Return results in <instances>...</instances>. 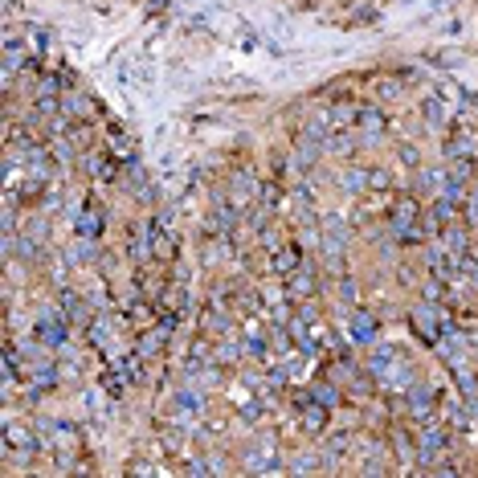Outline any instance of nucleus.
<instances>
[{
	"label": "nucleus",
	"mask_w": 478,
	"mask_h": 478,
	"mask_svg": "<svg viewBox=\"0 0 478 478\" xmlns=\"http://www.w3.org/2000/svg\"><path fill=\"white\" fill-rule=\"evenodd\" d=\"M413 332L421 335L425 343H437V335L446 332V315L437 311V307H430V303H421L413 311Z\"/></svg>",
	"instance_id": "f257e3e1"
},
{
	"label": "nucleus",
	"mask_w": 478,
	"mask_h": 478,
	"mask_svg": "<svg viewBox=\"0 0 478 478\" xmlns=\"http://www.w3.org/2000/svg\"><path fill=\"white\" fill-rule=\"evenodd\" d=\"M66 319H70L66 311H62V315L46 311L41 319H37V339H41L46 348H62V343H66V332H70V323H66Z\"/></svg>",
	"instance_id": "f03ea898"
},
{
	"label": "nucleus",
	"mask_w": 478,
	"mask_h": 478,
	"mask_svg": "<svg viewBox=\"0 0 478 478\" xmlns=\"http://www.w3.org/2000/svg\"><path fill=\"white\" fill-rule=\"evenodd\" d=\"M315 290H319V278H315V270H307V266H299L294 274H287V294L290 303H311Z\"/></svg>",
	"instance_id": "7ed1b4c3"
},
{
	"label": "nucleus",
	"mask_w": 478,
	"mask_h": 478,
	"mask_svg": "<svg viewBox=\"0 0 478 478\" xmlns=\"http://www.w3.org/2000/svg\"><path fill=\"white\" fill-rule=\"evenodd\" d=\"M4 446L17 450V454H33V450H41V442L25 430V425H17V421H4Z\"/></svg>",
	"instance_id": "20e7f679"
},
{
	"label": "nucleus",
	"mask_w": 478,
	"mask_h": 478,
	"mask_svg": "<svg viewBox=\"0 0 478 478\" xmlns=\"http://www.w3.org/2000/svg\"><path fill=\"white\" fill-rule=\"evenodd\" d=\"M299 266H303V250H299L294 241H287V245H278V250H274V270H278L282 278H287V274H294Z\"/></svg>",
	"instance_id": "39448f33"
},
{
	"label": "nucleus",
	"mask_w": 478,
	"mask_h": 478,
	"mask_svg": "<svg viewBox=\"0 0 478 478\" xmlns=\"http://www.w3.org/2000/svg\"><path fill=\"white\" fill-rule=\"evenodd\" d=\"M348 335H352L356 343H372V339H376V319L368 311H356L348 319Z\"/></svg>",
	"instance_id": "423d86ee"
},
{
	"label": "nucleus",
	"mask_w": 478,
	"mask_h": 478,
	"mask_svg": "<svg viewBox=\"0 0 478 478\" xmlns=\"http://www.w3.org/2000/svg\"><path fill=\"white\" fill-rule=\"evenodd\" d=\"M417 446H421V462H430V458H437L446 450V433L430 421V425H421V442H417Z\"/></svg>",
	"instance_id": "0eeeda50"
},
{
	"label": "nucleus",
	"mask_w": 478,
	"mask_h": 478,
	"mask_svg": "<svg viewBox=\"0 0 478 478\" xmlns=\"http://www.w3.org/2000/svg\"><path fill=\"white\" fill-rule=\"evenodd\" d=\"M327 417H332V409H327V405L307 401V405H303V430H307V433H323V430H327Z\"/></svg>",
	"instance_id": "6e6552de"
},
{
	"label": "nucleus",
	"mask_w": 478,
	"mask_h": 478,
	"mask_svg": "<svg viewBox=\"0 0 478 478\" xmlns=\"http://www.w3.org/2000/svg\"><path fill=\"white\" fill-rule=\"evenodd\" d=\"M360 131H364V139H376L384 131V115L376 107H364V111H360Z\"/></svg>",
	"instance_id": "1a4fd4ad"
},
{
	"label": "nucleus",
	"mask_w": 478,
	"mask_h": 478,
	"mask_svg": "<svg viewBox=\"0 0 478 478\" xmlns=\"http://www.w3.org/2000/svg\"><path fill=\"white\" fill-rule=\"evenodd\" d=\"M82 168H86V172H90V176H98V180H107V184H111V180H115V164H111V160H107V156H95V151H90V156H86V160H82Z\"/></svg>",
	"instance_id": "9d476101"
},
{
	"label": "nucleus",
	"mask_w": 478,
	"mask_h": 478,
	"mask_svg": "<svg viewBox=\"0 0 478 478\" xmlns=\"http://www.w3.org/2000/svg\"><path fill=\"white\" fill-rule=\"evenodd\" d=\"M78 233L82 238H98L102 233V209H86V213L78 217Z\"/></svg>",
	"instance_id": "9b49d317"
},
{
	"label": "nucleus",
	"mask_w": 478,
	"mask_h": 478,
	"mask_svg": "<svg viewBox=\"0 0 478 478\" xmlns=\"http://www.w3.org/2000/svg\"><path fill=\"white\" fill-rule=\"evenodd\" d=\"M446 245H450V254H454V258H462V254L470 250L466 229H462V225H446Z\"/></svg>",
	"instance_id": "f8f14e48"
},
{
	"label": "nucleus",
	"mask_w": 478,
	"mask_h": 478,
	"mask_svg": "<svg viewBox=\"0 0 478 478\" xmlns=\"http://www.w3.org/2000/svg\"><path fill=\"white\" fill-rule=\"evenodd\" d=\"M421 115L430 119V127H446V102L442 98H425L421 102Z\"/></svg>",
	"instance_id": "ddd939ff"
},
{
	"label": "nucleus",
	"mask_w": 478,
	"mask_h": 478,
	"mask_svg": "<svg viewBox=\"0 0 478 478\" xmlns=\"http://www.w3.org/2000/svg\"><path fill=\"white\" fill-rule=\"evenodd\" d=\"M176 405L184 409V413H196V417H200V413H205V397L192 392V388H180V392H176Z\"/></svg>",
	"instance_id": "4468645a"
},
{
	"label": "nucleus",
	"mask_w": 478,
	"mask_h": 478,
	"mask_svg": "<svg viewBox=\"0 0 478 478\" xmlns=\"http://www.w3.org/2000/svg\"><path fill=\"white\" fill-rule=\"evenodd\" d=\"M343 192H352V196H360V192H368V172L364 168H356V172H343Z\"/></svg>",
	"instance_id": "2eb2a0df"
},
{
	"label": "nucleus",
	"mask_w": 478,
	"mask_h": 478,
	"mask_svg": "<svg viewBox=\"0 0 478 478\" xmlns=\"http://www.w3.org/2000/svg\"><path fill=\"white\" fill-rule=\"evenodd\" d=\"M356 119H360V111L352 107V102H335V107H332V123H335V127H352Z\"/></svg>",
	"instance_id": "dca6fc26"
},
{
	"label": "nucleus",
	"mask_w": 478,
	"mask_h": 478,
	"mask_svg": "<svg viewBox=\"0 0 478 478\" xmlns=\"http://www.w3.org/2000/svg\"><path fill=\"white\" fill-rule=\"evenodd\" d=\"M474 147H478L474 135H458V139L446 144V156H450V160H454V156H474Z\"/></svg>",
	"instance_id": "f3484780"
},
{
	"label": "nucleus",
	"mask_w": 478,
	"mask_h": 478,
	"mask_svg": "<svg viewBox=\"0 0 478 478\" xmlns=\"http://www.w3.org/2000/svg\"><path fill=\"white\" fill-rule=\"evenodd\" d=\"M450 176L466 184V180L474 176V156H454V164H450Z\"/></svg>",
	"instance_id": "a211bd4d"
},
{
	"label": "nucleus",
	"mask_w": 478,
	"mask_h": 478,
	"mask_svg": "<svg viewBox=\"0 0 478 478\" xmlns=\"http://www.w3.org/2000/svg\"><path fill=\"white\" fill-rule=\"evenodd\" d=\"M433 184H446V180H442V172L421 168V172H417V192H433Z\"/></svg>",
	"instance_id": "6ab92c4d"
},
{
	"label": "nucleus",
	"mask_w": 478,
	"mask_h": 478,
	"mask_svg": "<svg viewBox=\"0 0 478 478\" xmlns=\"http://www.w3.org/2000/svg\"><path fill=\"white\" fill-rule=\"evenodd\" d=\"M323 233H332V238L348 241V225H343V217H327V221H323Z\"/></svg>",
	"instance_id": "aec40b11"
},
{
	"label": "nucleus",
	"mask_w": 478,
	"mask_h": 478,
	"mask_svg": "<svg viewBox=\"0 0 478 478\" xmlns=\"http://www.w3.org/2000/svg\"><path fill=\"white\" fill-rule=\"evenodd\" d=\"M245 356H258V360L266 356V339H262L258 332H250V335H245Z\"/></svg>",
	"instance_id": "412c9836"
},
{
	"label": "nucleus",
	"mask_w": 478,
	"mask_h": 478,
	"mask_svg": "<svg viewBox=\"0 0 478 478\" xmlns=\"http://www.w3.org/2000/svg\"><path fill=\"white\" fill-rule=\"evenodd\" d=\"M392 348H376V356H372V368H376V372H384V368H392Z\"/></svg>",
	"instance_id": "4be33fe9"
},
{
	"label": "nucleus",
	"mask_w": 478,
	"mask_h": 478,
	"mask_svg": "<svg viewBox=\"0 0 478 478\" xmlns=\"http://www.w3.org/2000/svg\"><path fill=\"white\" fill-rule=\"evenodd\" d=\"M66 107H70V111H78V115H95V102H86L82 95H70V98H66Z\"/></svg>",
	"instance_id": "5701e85b"
},
{
	"label": "nucleus",
	"mask_w": 478,
	"mask_h": 478,
	"mask_svg": "<svg viewBox=\"0 0 478 478\" xmlns=\"http://www.w3.org/2000/svg\"><path fill=\"white\" fill-rule=\"evenodd\" d=\"M446 417H450V425H454V430H466V425H470V413H466V409H450Z\"/></svg>",
	"instance_id": "b1692460"
},
{
	"label": "nucleus",
	"mask_w": 478,
	"mask_h": 478,
	"mask_svg": "<svg viewBox=\"0 0 478 478\" xmlns=\"http://www.w3.org/2000/svg\"><path fill=\"white\" fill-rule=\"evenodd\" d=\"M17 62H21V41H13V37H8V57H4V66L13 70Z\"/></svg>",
	"instance_id": "393cba45"
},
{
	"label": "nucleus",
	"mask_w": 478,
	"mask_h": 478,
	"mask_svg": "<svg viewBox=\"0 0 478 478\" xmlns=\"http://www.w3.org/2000/svg\"><path fill=\"white\" fill-rule=\"evenodd\" d=\"M401 160H405L409 168H417V147H413V144H405V147H401Z\"/></svg>",
	"instance_id": "a878e982"
},
{
	"label": "nucleus",
	"mask_w": 478,
	"mask_h": 478,
	"mask_svg": "<svg viewBox=\"0 0 478 478\" xmlns=\"http://www.w3.org/2000/svg\"><path fill=\"white\" fill-rule=\"evenodd\" d=\"M381 98H392L397 95V78H388V82H381V90H376Z\"/></svg>",
	"instance_id": "bb28decb"
},
{
	"label": "nucleus",
	"mask_w": 478,
	"mask_h": 478,
	"mask_svg": "<svg viewBox=\"0 0 478 478\" xmlns=\"http://www.w3.org/2000/svg\"><path fill=\"white\" fill-rule=\"evenodd\" d=\"M332 147H335V151H348V147H352V139H348V135H339V139H332Z\"/></svg>",
	"instance_id": "cd10ccee"
},
{
	"label": "nucleus",
	"mask_w": 478,
	"mask_h": 478,
	"mask_svg": "<svg viewBox=\"0 0 478 478\" xmlns=\"http://www.w3.org/2000/svg\"><path fill=\"white\" fill-rule=\"evenodd\" d=\"M466 258H470V262H474V266H478V250H470V254H466Z\"/></svg>",
	"instance_id": "c85d7f7f"
}]
</instances>
